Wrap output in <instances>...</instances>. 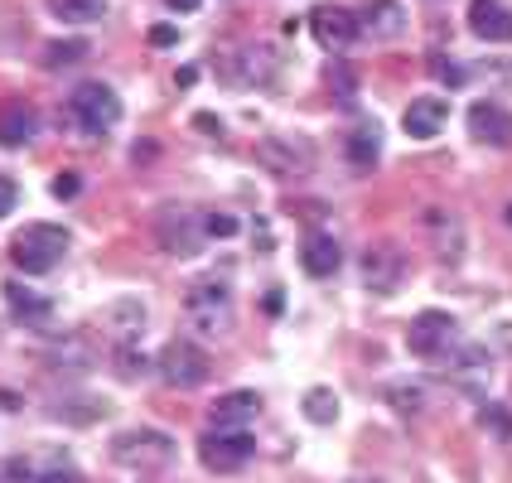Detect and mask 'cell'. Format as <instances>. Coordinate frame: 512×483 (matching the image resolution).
I'll return each mask as SVG.
<instances>
[{
    "label": "cell",
    "instance_id": "obj_1",
    "mask_svg": "<svg viewBox=\"0 0 512 483\" xmlns=\"http://www.w3.org/2000/svg\"><path fill=\"white\" fill-rule=\"evenodd\" d=\"M73 247V237L68 228H58V223H25V228L10 237V266L15 271H25V276H49L58 261L68 256Z\"/></svg>",
    "mask_w": 512,
    "mask_h": 483
},
{
    "label": "cell",
    "instance_id": "obj_2",
    "mask_svg": "<svg viewBox=\"0 0 512 483\" xmlns=\"http://www.w3.org/2000/svg\"><path fill=\"white\" fill-rule=\"evenodd\" d=\"M184 314H189V324L199 329L203 339H223V334L232 329V281H228V271H208V276H199V281L189 285Z\"/></svg>",
    "mask_w": 512,
    "mask_h": 483
},
{
    "label": "cell",
    "instance_id": "obj_3",
    "mask_svg": "<svg viewBox=\"0 0 512 483\" xmlns=\"http://www.w3.org/2000/svg\"><path fill=\"white\" fill-rule=\"evenodd\" d=\"M112 459L121 469H141V474H150V469H165L174 459V440L165 430H126V435L112 440Z\"/></svg>",
    "mask_w": 512,
    "mask_h": 483
},
{
    "label": "cell",
    "instance_id": "obj_4",
    "mask_svg": "<svg viewBox=\"0 0 512 483\" xmlns=\"http://www.w3.org/2000/svg\"><path fill=\"white\" fill-rule=\"evenodd\" d=\"M155 237L165 242L170 256H194L213 232H208V213H199V208H165L155 218Z\"/></svg>",
    "mask_w": 512,
    "mask_h": 483
},
{
    "label": "cell",
    "instance_id": "obj_5",
    "mask_svg": "<svg viewBox=\"0 0 512 483\" xmlns=\"http://www.w3.org/2000/svg\"><path fill=\"white\" fill-rule=\"evenodd\" d=\"M68 112L87 136H102L121 121V102H116V92L107 83H78V92L68 97Z\"/></svg>",
    "mask_w": 512,
    "mask_h": 483
},
{
    "label": "cell",
    "instance_id": "obj_6",
    "mask_svg": "<svg viewBox=\"0 0 512 483\" xmlns=\"http://www.w3.org/2000/svg\"><path fill=\"white\" fill-rule=\"evenodd\" d=\"M160 377L170 382V387H179V392H194V387H203L208 382V353H203L194 339H174L160 348Z\"/></svg>",
    "mask_w": 512,
    "mask_h": 483
},
{
    "label": "cell",
    "instance_id": "obj_7",
    "mask_svg": "<svg viewBox=\"0 0 512 483\" xmlns=\"http://www.w3.org/2000/svg\"><path fill=\"white\" fill-rule=\"evenodd\" d=\"M256 455V440L247 430H208L199 440V459L213 474H237Z\"/></svg>",
    "mask_w": 512,
    "mask_h": 483
},
{
    "label": "cell",
    "instance_id": "obj_8",
    "mask_svg": "<svg viewBox=\"0 0 512 483\" xmlns=\"http://www.w3.org/2000/svg\"><path fill=\"white\" fill-rule=\"evenodd\" d=\"M455 314L445 310H426L411 319V334H406V343H411V353L416 358H445L450 348H455Z\"/></svg>",
    "mask_w": 512,
    "mask_h": 483
},
{
    "label": "cell",
    "instance_id": "obj_9",
    "mask_svg": "<svg viewBox=\"0 0 512 483\" xmlns=\"http://www.w3.org/2000/svg\"><path fill=\"white\" fill-rule=\"evenodd\" d=\"M445 372L455 377V387L464 397H479L484 382L493 377V358H488V348H479V343H464V348L445 353Z\"/></svg>",
    "mask_w": 512,
    "mask_h": 483
},
{
    "label": "cell",
    "instance_id": "obj_10",
    "mask_svg": "<svg viewBox=\"0 0 512 483\" xmlns=\"http://www.w3.org/2000/svg\"><path fill=\"white\" fill-rule=\"evenodd\" d=\"M401 281H406V252L401 247H368L363 252V285L377 290V295H397Z\"/></svg>",
    "mask_w": 512,
    "mask_h": 483
},
{
    "label": "cell",
    "instance_id": "obj_11",
    "mask_svg": "<svg viewBox=\"0 0 512 483\" xmlns=\"http://www.w3.org/2000/svg\"><path fill=\"white\" fill-rule=\"evenodd\" d=\"M310 34L324 49H348V44L363 34V25H358V15H348L343 5H319L310 15Z\"/></svg>",
    "mask_w": 512,
    "mask_h": 483
},
{
    "label": "cell",
    "instance_id": "obj_12",
    "mask_svg": "<svg viewBox=\"0 0 512 483\" xmlns=\"http://www.w3.org/2000/svg\"><path fill=\"white\" fill-rule=\"evenodd\" d=\"M469 131H474V141L508 150L512 145V112H503L498 102H474V107H469Z\"/></svg>",
    "mask_w": 512,
    "mask_h": 483
},
{
    "label": "cell",
    "instance_id": "obj_13",
    "mask_svg": "<svg viewBox=\"0 0 512 483\" xmlns=\"http://www.w3.org/2000/svg\"><path fill=\"white\" fill-rule=\"evenodd\" d=\"M469 29L488 44H512V10L503 0H474L469 5Z\"/></svg>",
    "mask_w": 512,
    "mask_h": 483
},
{
    "label": "cell",
    "instance_id": "obj_14",
    "mask_svg": "<svg viewBox=\"0 0 512 483\" xmlns=\"http://www.w3.org/2000/svg\"><path fill=\"white\" fill-rule=\"evenodd\" d=\"M445 121H450V107H445V97H416L406 116H401V126H406V136H416V141H430V136H440L445 131Z\"/></svg>",
    "mask_w": 512,
    "mask_h": 483
},
{
    "label": "cell",
    "instance_id": "obj_15",
    "mask_svg": "<svg viewBox=\"0 0 512 483\" xmlns=\"http://www.w3.org/2000/svg\"><path fill=\"white\" fill-rule=\"evenodd\" d=\"M29 136H34V107L25 97L0 102V150H25Z\"/></svg>",
    "mask_w": 512,
    "mask_h": 483
},
{
    "label": "cell",
    "instance_id": "obj_16",
    "mask_svg": "<svg viewBox=\"0 0 512 483\" xmlns=\"http://www.w3.org/2000/svg\"><path fill=\"white\" fill-rule=\"evenodd\" d=\"M300 266H305L310 276H334L343 266V247L329 237V232H305V242H300Z\"/></svg>",
    "mask_w": 512,
    "mask_h": 483
},
{
    "label": "cell",
    "instance_id": "obj_17",
    "mask_svg": "<svg viewBox=\"0 0 512 483\" xmlns=\"http://www.w3.org/2000/svg\"><path fill=\"white\" fill-rule=\"evenodd\" d=\"M358 25H363L368 39H397L401 29H406V10H401L397 0H368L363 15H358Z\"/></svg>",
    "mask_w": 512,
    "mask_h": 483
},
{
    "label": "cell",
    "instance_id": "obj_18",
    "mask_svg": "<svg viewBox=\"0 0 512 483\" xmlns=\"http://www.w3.org/2000/svg\"><path fill=\"white\" fill-rule=\"evenodd\" d=\"M261 397L256 392H228L213 401V430H247V421H256Z\"/></svg>",
    "mask_w": 512,
    "mask_h": 483
},
{
    "label": "cell",
    "instance_id": "obj_19",
    "mask_svg": "<svg viewBox=\"0 0 512 483\" xmlns=\"http://www.w3.org/2000/svg\"><path fill=\"white\" fill-rule=\"evenodd\" d=\"M49 15L63 25H97L107 15V0H49Z\"/></svg>",
    "mask_w": 512,
    "mask_h": 483
},
{
    "label": "cell",
    "instance_id": "obj_20",
    "mask_svg": "<svg viewBox=\"0 0 512 483\" xmlns=\"http://www.w3.org/2000/svg\"><path fill=\"white\" fill-rule=\"evenodd\" d=\"M343 155H348V165H353V170L368 174L372 165H377V126H358V131L343 141Z\"/></svg>",
    "mask_w": 512,
    "mask_h": 483
},
{
    "label": "cell",
    "instance_id": "obj_21",
    "mask_svg": "<svg viewBox=\"0 0 512 483\" xmlns=\"http://www.w3.org/2000/svg\"><path fill=\"white\" fill-rule=\"evenodd\" d=\"M266 73H271L266 49H242L237 68H228V83H266Z\"/></svg>",
    "mask_w": 512,
    "mask_h": 483
},
{
    "label": "cell",
    "instance_id": "obj_22",
    "mask_svg": "<svg viewBox=\"0 0 512 483\" xmlns=\"http://www.w3.org/2000/svg\"><path fill=\"white\" fill-rule=\"evenodd\" d=\"M305 416H310L314 426H334V421H339V401H334V392H329V387H314L310 397H305Z\"/></svg>",
    "mask_w": 512,
    "mask_h": 483
},
{
    "label": "cell",
    "instance_id": "obj_23",
    "mask_svg": "<svg viewBox=\"0 0 512 483\" xmlns=\"http://www.w3.org/2000/svg\"><path fill=\"white\" fill-rule=\"evenodd\" d=\"M261 160H266L271 170H281V179H295V174H300V155H290L281 136H276V141H261Z\"/></svg>",
    "mask_w": 512,
    "mask_h": 483
},
{
    "label": "cell",
    "instance_id": "obj_24",
    "mask_svg": "<svg viewBox=\"0 0 512 483\" xmlns=\"http://www.w3.org/2000/svg\"><path fill=\"white\" fill-rule=\"evenodd\" d=\"M83 54H87L83 39H58V44H44V49H39V63H44V68H63V63H73V58H83Z\"/></svg>",
    "mask_w": 512,
    "mask_h": 483
},
{
    "label": "cell",
    "instance_id": "obj_25",
    "mask_svg": "<svg viewBox=\"0 0 512 483\" xmlns=\"http://www.w3.org/2000/svg\"><path fill=\"white\" fill-rule=\"evenodd\" d=\"M387 401L397 406L401 416H416V411L426 406V392H421V387H411V382H392V387H387Z\"/></svg>",
    "mask_w": 512,
    "mask_h": 483
},
{
    "label": "cell",
    "instance_id": "obj_26",
    "mask_svg": "<svg viewBox=\"0 0 512 483\" xmlns=\"http://www.w3.org/2000/svg\"><path fill=\"white\" fill-rule=\"evenodd\" d=\"M5 300L15 305V314H44V310H49V300H39V295H29V290H25V285H20V281H10V285H5Z\"/></svg>",
    "mask_w": 512,
    "mask_h": 483
},
{
    "label": "cell",
    "instance_id": "obj_27",
    "mask_svg": "<svg viewBox=\"0 0 512 483\" xmlns=\"http://www.w3.org/2000/svg\"><path fill=\"white\" fill-rule=\"evenodd\" d=\"M39 469H29V459H5L0 464V483H34Z\"/></svg>",
    "mask_w": 512,
    "mask_h": 483
},
{
    "label": "cell",
    "instance_id": "obj_28",
    "mask_svg": "<svg viewBox=\"0 0 512 483\" xmlns=\"http://www.w3.org/2000/svg\"><path fill=\"white\" fill-rule=\"evenodd\" d=\"M34 483H83V474H78V469H68V464H54V469H39Z\"/></svg>",
    "mask_w": 512,
    "mask_h": 483
},
{
    "label": "cell",
    "instance_id": "obj_29",
    "mask_svg": "<svg viewBox=\"0 0 512 483\" xmlns=\"http://www.w3.org/2000/svg\"><path fill=\"white\" fill-rule=\"evenodd\" d=\"M484 426L493 430V435H512V416L498 411V406H484Z\"/></svg>",
    "mask_w": 512,
    "mask_h": 483
},
{
    "label": "cell",
    "instance_id": "obj_30",
    "mask_svg": "<svg viewBox=\"0 0 512 483\" xmlns=\"http://www.w3.org/2000/svg\"><path fill=\"white\" fill-rule=\"evenodd\" d=\"M15 203H20V184H15L10 174H0V218H5Z\"/></svg>",
    "mask_w": 512,
    "mask_h": 483
},
{
    "label": "cell",
    "instance_id": "obj_31",
    "mask_svg": "<svg viewBox=\"0 0 512 483\" xmlns=\"http://www.w3.org/2000/svg\"><path fill=\"white\" fill-rule=\"evenodd\" d=\"M78 189H83V179H78L73 170H63L54 179V194H58V199H78Z\"/></svg>",
    "mask_w": 512,
    "mask_h": 483
},
{
    "label": "cell",
    "instance_id": "obj_32",
    "mask_svg": "<svg viewBox=\"0 0 512 483\" xmlns=\"http://www.w3.org/2000/svg\"><path fill=\"white\" fill-rule=\"evenodd\" d=\"M208 232H213V237H232V232H237V218H228V213H208Z\"/></svg>",
    "mask_w": 512,
    "mask_h": 483
},
{
    "label": "cell",
    "instance_id": "obj_33",
    "mask_svg": "<svg viewBox=\"0 0 512 483\" xmlns=\"http://www.w3.org/2000/svg\"><path fill=\"white\" fill-rule=\"evenodd\" d=\"M261 310H266V314H281V310H285L281 285H271V290H266V300H261Z\"/></svg>",
    "mask_w": 512,
    "mask_h": 483
},
{
    "label": "cell",
    "instance_id": "obj_34",
    "mask_svg": "<svg viewBox=\"0 0 512 483\" xmlns=\"http://www.w3.org/2000/svg\"><path fill=\"white\" fill-rule=\"evenodd\" d=\"M435 68L445 73V83H464V73H459L455 63H445V58H435Z\"/></svg>",
    "mask_w": 512,
    "mask_h": 483
},
{
    "label": "cell",
    "instance_id": "obj_35",
    "mask_svg": "<svg viewBox=\"0 0 512 483\" xmlns=\"http://www.w3.org/2000/svg\"><path fill=\"white\" fill-rule=\"evenodd\" d=\"M150 39H155V44H174V29H170V25H160V29H150Z\"/></svg>",
    "mask_w": 512,
    "mask_h": 483
},
{
    "label": "cell",
    "instance_id": "obj_36",
    "mask_svg": "<svg viewBox=\"0 0 512 483\" xmlns=\"http://www.w3.org/2000/svg\"><path fill=\"white\" fill-rule=\"evenodd\" d=\"M170 10H199V0H165Z\"/></svg>",
    "mask_w": 512,
    "mask_h": 483
},
{
    "label": "cell",
    "instance_id": "obj_37",
    "mask_svg": "<svg viewBox=\"0 0 512 483\" xmlns=\"http://www.w3.org/2000/svg\"><path fill=\"white\" fill-rule=\"evenodd\" d=\"M508 223H512V203H508Z\"/></svg>",
    "mask_w": 512,
    "mask_h": 483
}]
</instances>
